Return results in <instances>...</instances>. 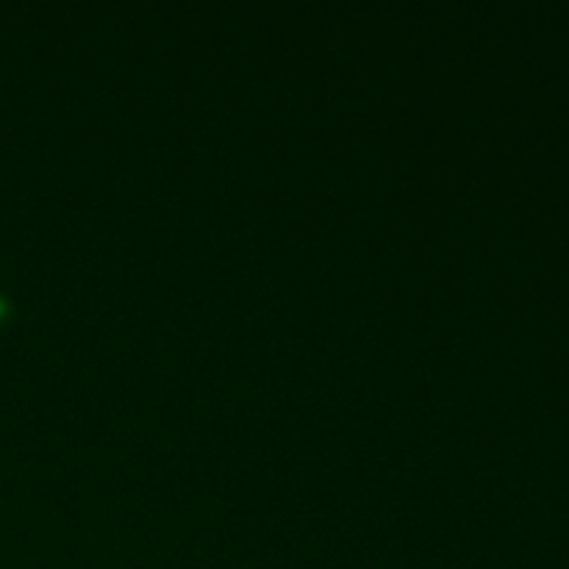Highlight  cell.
<instances>
[{
	"mask_svg": "<svg viewBox=\"0 0 569 569\" xmlns=\"http://www.w3.org/2000/svg\"><path fill=\"white\" fill-rule=\"evenodd\" d=\"M4 314H6V300L0 297V317H4Z\"/></svg>",
	"mask_w": 569,
	"mask_h": 569,
	"instance_id": "cell-1",
	"label": "cell"
}]
</instances>
